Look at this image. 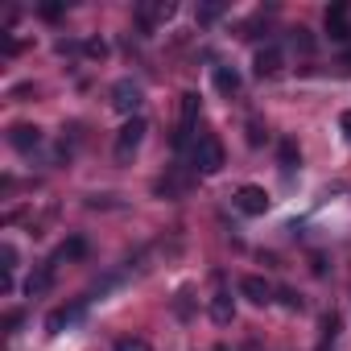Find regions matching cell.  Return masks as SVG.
<instances>
[{
  "mask_svg": "<svg viewBox=\"0 0 351 351\" xmlns=\"http://www.w3.org/2000/svg\"><path fill=\"white\" fill-rule=\"evenodd\" d=\"M236 207H240L244 215H265V211H269V195H265L261 186H240V191H236Z\"/></svg>",
  "mask_w": 351,
  "mask_h": 351,
  "instance_id": "5",
  "label": "cell"
},
{
  "mask_svg": "<svg viewBox=\"0 0 351 351\" xmlns=\"http://www.w3.org/2000/svg\"><path fill=\"white\" fill-rule=\"evenodd\" d=\"M42 17H46V21H58V17H62V5H42Z\"/></svg>",
  "mask_w": 351,
  "mask_h": 351,
  "instance_id": "23",
  "label": "cell"
},
{
  "mask_svg": "<svg viewBox=\"0 0 351 351\" xmlns=\"http://www.w3.org/2000/svg\"><path fill=\"white\" fill-rule=\"evenodd\" d=\"M87 256V240L83 236H71L62 248H58V261H83Z\"/></svg>",
  "mask_w": 351,
  "mask_h": 351,
  "instance_id": "13",
  "label": "cell"
},
{
  "mask_svg": "<svg viewBox=\"0 0 351 351\" xmlns=\"http://www.w3.org/2000/svg\"><path fill=\"white\" fill-rule=\"evenodd\" d=\"M9 145H13L17 153H34V149L42 145V128H34V124H13Z\"/></svg>",
  "mask_w": 351,
  "mask_h": 351,
  "instance_id": "7",
  "label": "cell"
},
{
  "mask_svg": "<svg viewBox=\"0 0 351 351\" xmlns=\"http://www.w3.org/2000/svg\"><path fill=\"white\" fill-rule=\"evenodd\" d=\"M75 318H79V306H75V310H54V314L46 318V330H50V335H62V326L75 322Z\"/></svg>",
  "mask_w": 351,
  "mask_h": 351,
  "instance_id": "14",
  "label": "cell"
},
{
  "mask_svg": "<svg viewBox=\"0 0 351 351\" xmlns=\"http://www.w3.org/2000/svg\"><path fill=\"white\" fill-rule=\"evenodd\" d=\"M83 50H87V58H104V54H108V46H104L99 38H91V42H87Z\"/></svg>",
  "mask_w": 351,
  "mask_h": 351,
  "instance_id": "18",
  "label": "cell"
},
{
  "mask_svg": "<svg viewBox=\"0 0 351 351\" xmlns=\"http://www.w3.org/2000/svg\"><path fill=\"white\" fill-rule=\"evenodd\" d=\"M281 165H285V169L298 165V145H293V141H281Z\"/></svg>",
  "mask_w": 351,
  "mask_h": 351,
  "instance_id": "15",
  "label": "cell"
},
{
  "mask_svg": "<svg viewBox=\"0 0 351 351\" xmlns=\"http://www.w3.org/2000/svg\"><path fill=\"white\" fill-rule=\"evenodd\" d=\"M50 281H54V265H42V269L25 281V293H29V298H38V293H46V289H50Z\"/></svg>",
  "mask_w": 351,
  "mask_h": 351,
  "instance_id": "11",
  "label": "cell"
},
{
  "mask_svg": "<svg viewBox=\"0 0 351 351\" xmlns=\"http://www.w3.org/2000/svg\"><path fill=\"white\" fill-rule=\"evenodd\" d=\"M112 108L116 112H124L128 120L136 116V108H141V87L132 83V79H120L116 87H112Z\"/></svg>",
  "mask_w": 351,
  "mask_h": 351,
  "instance_id": "3",
  "label": "cell"
},
{
  "mask_svg": "<svg viewBox=\"0 0 351 351\" xmlns=\"http://www.w3.org/2000/svg\"><path fill=\"white\" fill-rule=\"evenodd\" d=\"M240 293H244L252 306H269V302H273V285H269L265 277H252V273L240 281Z\"/></svg>",
  "mask_w": 351,
  "mask_h": 351,
  "instance_id": "8",
  "label": "cell"
},
{
  "mask_svg": "<svg viewBox=\"0 0 351 351\" xmlns=\"http://www.w3.org/2000/svg\"><path fill=\"white\" fill-rule=\"evenodd\" d=\"M215 87H219L223 95H236V91H240V75H236L232 66H219V71H215Z\"/></svg>",
  "mask_w": 351,
  "mask_h": 351,
  "instance_id": "12",
  "label": "cell"
},
{
  "mask_svg": "<svg viewBox=\"0 0 351 351\" xmlns=\"http://www.w3.org/2000/svg\"><path fill=\"white\" fill-rule=\"evenodd\" d=\"M173 17V5H169V0H161V5H141V25L145 29H153L157 21H169Z\"/></svg>",
  "mask_w": 351,
  "mask_h": 351,
  "instance_id": "10",
  "label": "cell"
},
{
  "mask_svg": "<svg viewBox=\"0 0 351 351\" xmlns=\"http://www.w3.org/2000/svg\"><path fill=\"white\" fill-rule=\"evenodd\" d=\"M339 128H343V136L351 141V112H343V116H339Z\"/></svg>",
  "mask_w": 351,
  "mask_h": 351,
  "instance_id": "24",
  "label": "cell"
},
{
  "mask_svg": "<svg viewBox=\"0 0 351 351\" xmlns=\"http://www.w3.org/2000/svg\"><path fill=\"white\" fill-rule=\"evenodd\" d=\"M219 13H223V9H219V5H207V9H199V21H203V25H207V21H215V17H219Z\"/></svg>",
  "mask_w": 351,
  "mask_h": 351,
  "instance_id": "20",
  "label": "cell"
},
{
  "mask_svg": "<svg viewBox=\"0 0 351 351\" xmlns=\"http://www.w3.org/2000/svg\"><path fill=\"white\" fill-rule=\"evenodd\" d=\"M195 169L199 173H219L223 169V145H219V136H199V145H195Z\"/></svg>",
  "mask_w": 351,
  "mask_h": 351,
  "instance_id": "2",
  "label": "cell"
},
{
  "mask_svg": "<svg viewBox=\"0 0 351 351\" xmlns=\"http://www.w3.org/2000/svg\"><path fill=\"white\" fill-rule=\"evenodd\" d=\"M145 132H149L145 116H132V120H124V128L116 132V161H120V165H128V161L136 157V149H141Z\"/></svg>",
  "mask_w": 351,
  "mask_h": 351,
  "instance_id": "1",
  "label": "cell"
},
{
  "mask_svg": "<svg viewBox=\"0 0 351 351\" xmlns=\"http://www.w3.org/2000/svg\"><path fill=\"white\" fill-rule=\"evenodd\" d=\"M343 62H347V66H351V50H347V54H343Z\"/></svg>",
  "mask_w": 351,
  "mask_h": 351,
  "instance_id": "25",
  "label": "cell"
},
{
  "mask_svg": "<svg viewBox=\"0 0 351 351\" xmlns=\"http://www.w3.org/2000/svg\"><path fill=\"white\" fill-rule=\"evenodd\" d=\"M116 351H153V347H149L145 339H120V343H116Z\"/></svg>",
  "mask_w": 351,
  "mask_h": 351,
  "instance_id": "16",
  "label": "cell"
},
{
  "mask_svg": "<svg viewBox=\"0 0 351 351\" xmlns=\"http://www.w3.org/2000/svg\"><path fill=\"white\" fill-rule=\"evenodd\" d=\"M335 330H339V318H335V314H326V318H322V335H326V339H335Z\"/></svg>",
  "mask_w": 351,
  "mask_h": 351,
  "instance_id": "22",
  "label": "cell"
},
{
  "mask_svg": "<svg viewBox=\"0 0 351 351\" xmlns=\"http://www.w3.org/2000/svg\"><path fill=\"white\" fill-rule=\"evenodd\" d=\"M252 71H256L261 79L281 75V71H285V54H281V46H261V50H256V58H252Z\"/></svg>",
  "mask_w": 351,
  "mask_h": 351,
  "instance_id": "4",
  "label": "cell"
},
{
  "mask_svg": "<svg viewBox=\"0 0 351 351\" xmlns=\"http://www.w3.org/2000/svg\"><path fill=\"white\" fill-rule=\"evenodd\" d=\"M215 351H228V347H215Z\"/></svg>",
  "mask_w": 351,
  "mask_h": 351,
  "instance_id": "26",
  "label": "cell"
},
{
  "mask_svg": "<svg viewBox=\"0 0 351 351\" xmlns=\"http://www.w3.org/2000/svg\"><path fill=\"white\" fill-rule=\"evenodd\" d=\"M281 302H285V306H289V310H302V298H298V293H293V289H281Z\"/></svg>",
  "mask_w": 351,
  "mask_h": 351,
  "instance_id": "21",
  "label": "cell"
},
{
  "mask_svg": "<svg viewBox=\"0 0 351 351\" xmlns=\"http://www.w3.org/2000/svg\"><path fill=\"white\" fill-rule=\"evenodd\" d=\"M211 318H215L219 326H228V322L236 318V306H232V293H228V289H219V293L211 298Z\"/></svg>",
  "mask_w": 351,
  "mask_h": 351,
  "instance_id": "9",
  "label": "cell"
},
{
  "mask_svg": "<svg viewBox=\"0 0 351 351\" xmlns=\"http://www.w3.org/2000/svg\"><path fill=\"white\" fill-rule=\"evenodd\" d=\"M326 34L335 42H351V25H347V5H343V0L326 9Z\"/></svg>",
  "mask_w": 351,
  "mask_h": 351,
  "instance_id": "6",
  "label": "cell"
},
{
  "mask_svg": "<svg viewBox=\"0 0 351 351\" xmlns=\"http://www.w3.org/2000/svg\"><path fill=\"white\" fill-rule=\"evenodd\" d=\"M293 42H298L302 50H314V38H310V29H293Z\"/></svg>",
  "mask_w": 351,
  "mask_h": 351,
  "instance_id": "19",
  "label": "cell"
},
{
  "mask_svg": "<svg viewBox=\"0 0 351 351\" xmlns=\"http://www.w3.org/2000/svg\"><path fill=\"white\" fill-rule=\"evenodd\" d=\"M0 256H5V273H13V269H17V248H13V244L0 248Z\"/></svg>",
  "mask_w": 351,
  "mask_h": 351,
  "instance_id": "17",
  "label": "cell"
}]
</instances>
